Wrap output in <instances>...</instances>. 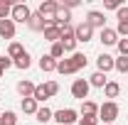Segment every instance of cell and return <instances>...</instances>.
<instances>
[{
  "mask_svg": "<svg viewBox=\"0 0 128 125\" xmlns=\"http://www.w3.org/2000/svg\"><path fill=\"white\" fill-rule=\"evenodd\" d=\"M86 66V57L79 54V52H74L69 59H62V62H57V71L59 74H76L79 69Z\"/></svg>",
  "mask_w": 128,
  "mask_h": 125,
  "instance_id": "cell-1",
  "label": "cell"
},
{
  "mask_svg": "<svg viewBox=\"0 0 128 125\" xmlns=\"http://www.w3.org/2000/svg\"><path fill=\"white\" fill-rule=\"evenodd\" d=\"M118 113H121L118 103L116 101H106L104 106H98V120L104 125H113V120L118 118Z\"/></svg>",
  "mask_w": 128,
  "mask_h": 125,
  "instance_id": "cell-2",
  "label": "cell"
},
{
  "mask_svg": "<svg viewBox=\"0 0 128 125\" xmlns=\"http://www.w3.org/2000/svg\"><path fill=\"white\" fill-rule=\"evenodd\" d=\"M57 10H59V5H57L54 0H47V2H42V5H40L37 15L47 22V27H52V25H54V15H57Z\"/></svg>",
  "mask_w": 128,
  "mask_h": 125,
  "instance_id": "cell-3",
  "label": "cell"
},
{
  "mask_svg": "<svg viewBox=\"0 0 128 125\" xmlns=\"http://www.w3.org/2000/svg\"><path fill=\"white\" fill-rule=\"evenodd\" d=\"M52 120H57V125H72V123H76L79 118H76V110L62 108V110H57V113L52 115Z\"/></svg>",
  "mask_w": 128,
  "mask_h": 125,
  "instance_id": "cell-4",
  "label": "cell"
},
{
  "mask_svg": "<svg viewBox=\"0 0 128 125\" xmlns=\"http://www.w3.org/2000/svg\"><path fill=\"white\" fill-rule=\"evenodd\" d=\"M64 47V52H74V47H76V37H74V27L72 25H66L62 30V42H59Z\"/></svg>",
  "mask_w": 128,
  "mask_h": 125,
  "instance_id": "cell-5",
  "label": "cell"
},
{
  "mask_svg": "<svg viewBox=\"0 0 128 125\" xmlns=\"http://www.w3.org/2000/svg\"><path fill=\"white\" fill-rule=\"evenodd\" d=\"M12 22H30V17H32V12H30V7L25 5V2H17V5H12Z\"/></svg>",
  "mask_w": 128,
  "mask_h": 125,
  "instance_id": "cell-6",
  "label": "cell"
},
{
  "mask_svg": "<svg viewBox=\"0 0 128 125\" xmlns=\"http://www.w3.org/2000/svg\"><path fill=\"white\" fill-rule=\"evenodd\" d=\"M91 34H94V27L84 20V22H79L76 27H74V37H76V42H89L91 39Z\"/></svg>",
  "mask_w": 128,
  "mask_h": 125,
  "instance_id": "cell-7",
  "label": "cell"
},
{
  "mask_svg": "<svg viewBox=\"0 0 128 125\" xmlns=\"http://www.w3.org/2000/svg\"><path fill=\"white\" fill-rule=\"evenodd\" d=\"M89 88H91V86H89V81H86V78H76V81L72 83V96H74V98H79V101H84V98L89 96Z\"/></svg>",
  "mask_w": 128,
  "mask_h": 125,
  "instance_id": "cell-8",
  "label": "cell"
},
{
  "mask_svg": "<svg viewBox=\"0 0 128 125\" xmlns=\"http://www.w3.org/2000/svg\"><path fill=\"white\" fill-rule=\"evenodd\" d=\"M86 22L91 25V27H106V17H104V12H98V10H91L89 15H86Z\"/></svg>",
  "mask_w": 128,
  "mask_h": 125,
  "instance_id": "cell-9",
  "label": "cell"
},
{
  "mask_svg": "<svg viewBox=\"0 0 128 125\" xmlns=\"http://www.w3.org/2000/svg\"><path fill=\"white\" fill-rule=\"evenodd\" d=\"M0 37L2 39H12L15 37V22L12 20H0Z\"/></svg>",
  "mask_w": 128,
  "mask_h": 125,
  "instance_id": "cell-10",
  "label": "cell"
},
{
  "mask_svg": "<svg viewBox=\"0 0 128 125\" xmlns=\"http://www.w3.org/2000/svg\"><path fill=\"white\" fill-rule=\"evenodd\" d=\"M44 39H47V42H52V44L62 42V30H59L57 25H52V27H44Z\"/></svg>",
  "mask_w": 128,
  "mask_h": 125,
  "instance_id": "cell-11",
  "label": "cell"
},
{
  "mask_svg": "<svg viewBox=\"0 0 128 125\" xmlns=\"http://www.w3.org/2000/svg\"><path fill=\"white\" fill-rule=\"evenodd\" d=\"M101 42H104L106 47H113V44H118V34H116V30H108V27H104V30H101Z\"/></svg>",
  "mask_w": 128,
  "mask_h": 125,
  "instance_id": "cell-12",
  "label": "cell"
},
{
  "mask_svg": "<svg viewBox=\"0 0 128 125\" xmlns=\"http://www.w3.org/2000/svg\"><path fill=\"white\" fill-rule=\"evenodd\" d=\"M96 66H98V71H101V74L111 71V69H113V57H108V54H101V57L96 59Z\"/></svg>",
  "mask_w": 128,
  "mask_h": 125,
  "instance_id": "cell-13",
  "label": "cell"
},
{
  "mask_svg": "<svg viewBox=\"0 0 128 125\" xmlns=\"http://www.w3.org/2000/svg\"><path fill=\"white\" fill-rule=\"evenodd\" d=\"M17 93L22 96V98H32L34 96V83L32 81H20L17 83Z\"/></svg>",
  "mask_w": 128,
  "mask_h": 125,
  "instance_id": "cell-14",
  "label": "cell"
},
{
  "mask_svg": "<svg viewBox=\"0 0 128 125\" xmlns=\"http://www.w3.org/2000/svg\"><path fill=\"white\" fill-rule=\"evenodd\" d=\"M81 115L96 118V115H98V106H96L94 101H81Z\"/></svg>",
  "mask_w": 128,
  "mask_h": 125,
  "instance_id": "cell-15",
  "label": "cell"
},
{
  "mask_svg": "<svg viewBox=\"0 0 128 125\" xmlns=\"http://www.w3.org/2000/svg\"><path fill=\"white\" fill-rule=\"evenodd\" d=\"M37 103H44L47 98H52L49 96V91H47V83H42V86H34V96H32Z\"/></svg>",
  "mask_w": 128,
  "mask_h": 125,
  "instance_id": "cell-16",
  "label": "cell"
},
{
  "mask_svg": "<svg viewBox=\"0 0 128 125\" xmlns=\"http://www.w3.org/2000/svg\"><path fill=\"white\" fill-rule=\"evenodd\" d=\"M27 25H30V30H34V32H44V27H47V22L37 15V12L30 17V22H27Z\"/></svg>",
  "mask_w": 128,
  "mask_h": 125,
  "instance_id": "cell-17",
  "label": "cell"
},
{
  "mask_svg": "<svg viewBox=\"0 0 128 125\" xmlns=\"http://www.w3.org/2000/svg\"><path fill=\"white\" fill-rule=\"evenodd\" d=\"M40 69H42V71H57V59H52L49 54H44V57L40 59Z\"/></svg>",
  "mask_w": 128,
  "mask_h": 125,
  "instance_id": "cell-18",
  "label": "cell"
},
{
  "mask_svg": "<svg viewBox=\"0 0 128 125\" xmlns=\"http://www.w3.org/2000/svg\"><path fill=\"white\" fill-rule=\"evenodd\" d=\"M108 83V78H106V74H101V71H96L94 76L89 78V86H96V88H104Z\"/></svg>",
  "mask_w": 128,
  "mask_h": 125,
  "instance_id": "cell-19",
  "label": "cell"
},
{
  "mask_svg": "<svg viewBox=\"0 0 128 125\" xmlns=\"http://www.w3.org/2000/svg\"><path fill=\"white\" fill-rule=\"evenodd\" d=\"M22 54H25V49H22V44H20V42H12V44L8 47V57H10L12 62H15L17 57H22Z\"/></svg>",
  "mask_w": 128,
  "mask_h": 125,
  "instance_id": "cell-20",
  "label": "cell"
},
{
  "mask_svg": "<svg viewBox=\"0 0 128 125\" xmlns=\"http://www.w3.org/2000/svg\"><path fill=\"white\" fill-rule=\"evenodd\" d=\"M118 91H121V86H118L116 81H108V83L104 86V93H106V98H116V96H118Z\"/></svg>",
  "mask_w": 128,
  "mask_h": 125,
  "instance_id": "cell-21",
  "label": "cell"
},
{
  "mask_svg": "<svg viewBox=\"0 0 128 125\" xmlns=\"http://www.w3.org/2000/svg\"><path fill=\"white\" fill-rule=\"evenodd\" d=\"M22 110L30 113V115H34L37 113V101L34 98H22Z\"/></svg>",
  "mask_w": 128,
  "mask_h": 125,
  "instance_id": "cell-22",
  "label": "cell"
},
{
  "mask_svg": "<svg viewBox=\"0 0 128 125\" xmlns=\"http://www.w3.org/2000/svg\"><path fill=\"white\" fill-rule=\"evenodd\" d=\"M113 69L121 71V74H128V57H118V59H113Z\"/></svg>",
  "mask_w": 128,
  "mask_h": 125,
  "instance_id": "cell-23",
  "label": "cell"
},
{
  "mask_svg": "<svg viewBox=\"0 0 128 125\" xmlns=\"http://www.w3.org/2000/svg\"><path fill=\"white\" fill-rule=\"evenodd\" d=\"M34 115H37V120H40V123H47V120H52V115H54V113L44 106V108H37V113H34Z\"/></svg>",
  "mask_w": 128,
  "mask_h": 125,
  "instance_id": "cell-24",
  "label": "cell"
},
{
  "mask_svg": "<svg viewBox=\"0 0 128 125\" xmlns=\"http://www.w3.org/2000/svg\"><path fill=\"white\" fill-rule=\"evenodd\" d=\"M0 125H17V118L12 110H5L2 115H0Z\"/></svg>",
  "mask_w": 128,
  "mask_h": 125,
  "instance_id": "cell-25",
  "label": "cell"
},
{
  "mask_svg": "<svg viewBox=\"0 0 128 125\" xmlns=\"http://www.w3.org/2000/svg\"><path fill=\"white\" fill-rule=\"evenodd\" d=\"M12 64H15L17 69H30V64H32V62H30V54L25 52V54H22V57H17V59H15Z\"/></svg>",
  "mask_w": 128,
  "mask_h": 125,
  "instance_id": "cell-26",
  "label": "cell"
},
{
  "mask_svg": "<svg viewBox=\"0 0 128 125\" xmlns=\"http://www.w3.org/2000/svg\"><path fill=\"white\" fill-rule=\"evenodd\" d=\"M12 12V5L8 0H0V20H8V15Z\"/></svg>",
  "mask_w": 128,
  "mask_h": 125,
  "instance_id": "cell-27",
  "label": "cell"
},
{
  "mask_svg": "<svg viewBox=\"0 0 128 125\" xmlns=\"http://www.w3.org/2000/svg\"><path fill=\"white\" fill-rule=\"evenodd\" d=\"M49 57H52V59H59V62H62V57H64V47L59 44V42H57V44H52V52H49Z\"/></svg>",
  "mask_w": 128,
  "mask_h": 125,
  "instance_id": "cell-28",
  "label": "cell"
},
{
  "mask_svg": "<svg viewBox=\"0 0 128 125\" xmlns=\"http://www.w3.org/2000/svg\"><path fill=\"white\" fill-rule=\"evenodd\" d=\"M10 66H15V64H12V59H10V57H0V71H2V74H5V71H8Z\"/></svg>",
  "mask_w": 128,
  "mask_h": 125,
  "instance_id": "cell-29",
  "label": "cell"
},
{
  "mask_svg": "<svg viewBox=\"0 0 128 125\" xmlns=\"http://www.w3.org/2000/svg\"><path fill=\"white\" fill-rule=\"evenodd\" d=\"M106 7H108V10H116V12H118V10L123 7V0H106Z\"/></svg>",
  "mask_w": 128,
  "mask_h": 125,
  "instance_id": "cell-30",
  "label": "cell"
},
{
  "mask_svg": "<svg viewBox=\"0 0 128 125\" xmlns=\"http://www.w3.org/2000/svg\"><path fill=\"white\" fill-rule=\"evenodd\" d=\"M118 52H121V57H128V39H118Z\"/></svg>",
  "mask_w": 128,
  "mask_h": 125,
  "instance_id": "cell-31",
  "label": "cell"
},
{
  "mask_svg": "<svg viewBox=\"0 0 128 125\" xmlns=\"http://www.w3.org/2000/svg\"><path fill=\"white\" fill-rule=\"evenodd\" d=\"M116 34H123V37H128V22H118V27H116Z\"/></svg>",
  "mask_w": 128,
  "mask_h": 125,
  "instance_id": "cell-32",
  "label": "cell"
},
{
  "mask_svg": "<svg viewBox=\"0 0 128 125\" xmlns=\"http://www.w3.org/2000/svg\"><path fill=\"white\" fill-rule=\"evenodd\" d=\"M79 125H98V118H89V115H84L79 120Z\"/></svg>",
  "mask_w": 128,
  "mask_h": 125,
  "instance_id": "cell-33",
  "label": "cell"
},
{
  "mask_svg": "<svg viewBox=\"0 0 128 125\" xmlns=\"http://www.w3.org/2000/svg\"><path fill=\"white\" fill-rule=\"evenodd\" d=\"M116 17H118V22H128V7H121Z\"/></svg>",
  "mask_w": 128,
  "mask_h": 125,
  "instance_id": "cell-34",
  "label": "cell"
},
{
  "mask_svg": "<svg viewBox=\"0 0 128 125\" xmlns=\"http://www.w3.org/2000/svg\"><path fill=\"white\" fill-rule=\"evenodd\" d=\"M79 5V0H66V10H72V7H76Z\"/></svg>",
  "mask_w": 128,
  "mask_h": 125,
  "instance_id": "cell-35",
  "label": "cell"
},
{
  "mask_svg": "<svg viewBox=\"0 0 128 125\" xmlns=\"http://www.w3.org/2000/svg\"><path fill=\"white\" fill-rule=\"evenodd\" d=\"M0 76H2V71H0Z\"/></svg>",
  "mask_w": 128,
  "mask_h": 125,
  "instance_id": "cell-36",
  "label": "cell"
},
{
  "mask_svg": "<svg viewBox=\"0 0 128 125\" xmlns=\"http://www.w3.org/2000/svg\"><path fill=\"white\" fill-rule=\"evenodd\" d=\"M101 125H104V123H101Z\"/></svg>",
  "mask_w": 128,
  "mask_h": 125,
  "instance_id": "cell-37",
  "label": "cell"
}]
</instances>
